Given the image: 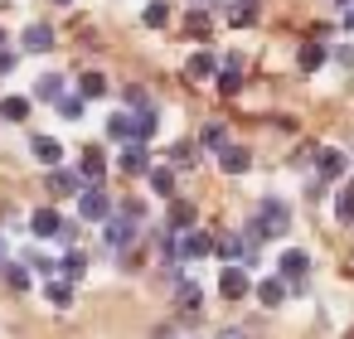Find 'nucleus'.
<instances>
[{"label":"nucleus","mask_w":354,"mask_h":339,"mask_svg":"<svg viewBox=\"0 0 354 339\" xmlns=\"http://www.w3.org/2000/svg\"><path fill=\"white\" fill-rule=\"evenodd\" d=\"M286 228H291V209H286L281 199H262V204H257V218L248 223L243 238L257 247V242H267V238H281Z\"/></svg>","instance_id":"f257e3e1"},{"label":"nucleus","mask_w":354,"mask_h":339,"mask_svg":"<svg viewBox=\"0 0 354 339\" xmlns=\"http://www.w3.org/2000/svg\"><path fill=\"white\" fill-rule=\"evenodd\" d=\"M136 238H141V218L117 213V209H112V218H102V242H107L112 252H127Z\"/></svg>","instance_id":"f03ea898"},{"label":"nucleus","mask_w":354,"mask_h":339,"mask_svg":"<svg viewBox=\"0 0 354 339\" xmlns=\"http://www.w3.org/2000/svg\"><path fill=\"white\" fill-rule=\"evenodd\" d=\"M209 252H214V238H209L204 228H185V233H175V257L199 262V257H209Z\"/></svg>","instance_id":"7ed1b4c3"},{"label":"nucleus","mask_w":354,"mask_h":339,"mask_svg":"<svg viewBox=\"0 0 354 339\" xmlns=\"http://www.w3.org/2000/svg\"><path fill=\"white\" fill-rule=\"evenodd\" d=\"M78 213H83L88 223H102V218H112V199H107V189H102V184H88V189L78 194Z\"/></svg>","instance_id":"20e7f679"},{"label":"nucleus","mask_w":354,"mask_h":339,"mask_svg":"<svg viewBox=\"0 0 354 339\" xmlns=\"http://www.w3.org/2000/svg\"><path fill=\"white\" fill-rule=\"evenodd\" d=\"M248 291H252V281H248L243 262H223V276H218V296H223V300H243Z\"/></svg>","instance_id":"39448f33"},{"label":"nucleus","mask_w":354,"mask_h":339,"mask_svg":"<svg viewBox=\"0 0 354 339\" xmlns=\"http://www.w3.org/2000/svg\"><path fill=\"white\" fill-rule=\"evenodd\" d=\"M117 165H122V175H151V151H146V141H127L122 146V155H117Z\"/></svg>","instance_id":"423d86ee"},{"label":"nucleus","mask_w":354,"mask_h":339,"mask_svg":"<svg viewBox=\"0 0 354 339\" xmlns=\"http://www.w3.org/2000/svg\"><path fill=\"white\" fill-rule=\"evenodd\" d=\"M306 271H310V257H306L301 247H286V252L277 257V276H281V281L301 286V281H306Z\"/></svg>","instance_id":"0eeeda50"},{"label":"nucleus","mask_w":354,"mask_h":339,"mask_svg":"<svg viewBox=\"0 0 354 339\" xmlns=\"http://www.w3.org/2000/svg\"><path fill=\"white\" fill-rule=\"evenodd\" d=\"M349 170V155L344 151H335V146H325V151H315V175H320V184H330V180H339Z\"/></svg>","instance_id":"6e6552de"},{"label":"nucleus","mask_w":354,"mask_h":339,"mask_svg":"<svg viewBox=\"0 0 354 339\" xmlns=\"http://www.w3.org/2000/svg\"><path fill=\"white\" fill-rule=\"evenodd\" d=\"M88 189V180H83V170H49V194H83Z\"/></svg>","instance_id":"1a4fd4ad"},{"label":"nucleus","mask_w":354,"mask_h":339,"mask_svg":"<svg viewBox=\"0 0 354 339\" xmlns=\"http://www.w3.org/2000/svg\"><path fill=\"white\" fill-rule=\"evenodd\" d=\"M30 233L35 238H59L64 233V213L59 209H35L30 213Z\"/></svg>","instance_id":"9d476101"},{"label":"nucleus","mask_w":354,"mask_h":339,"mask_svg":"<svg viewBox=\"0 0 354 339\" xmlns=\"http://www.w3.org/2000/svg\"><path fill=\"white\" fill-rule=\"evenodd\" d=\"M156 126H160V117H156V107H151V102L131 112V141H151V136H156Z\"/></svg>","instance_id":"9b49d317"},{"label":"nucleus","mask_w":354,"mask_h":339,"mask_svg":"<svg viewBox=\"0 0 354 339\" xmlns=\"http://www.w3.org/2000/svg\"><path fill=\"white\" fill-rule=\"evenodd\" d=\"M218 165H223V175H248L252 155H248L243 146H223V151H218Z\"/></svg>","instance_id":"f8f14e48"},{"label":"nucleus","mask_w":354,"mask_h":339,"mask_svg":"<svg viewBox=\"0 0 354 339\" xmlns=\"http://www.w3.org/2000/svg\"><path fill=\"white\" fill-rule=\"evenodd\" d=\"M257 300H262L267 310H277V305L286 300V281H281V276H262V281H257Z\"/></svg>","instance_id":"ddd939ff"},{"label":"nucleus","mask_w":354,"mask_h":339,"mask_svg":"<svg viewBox=\"0 0 354 339\" xmlns=\"http://www.w3.org/2000/svg\"><path fill=\"white\" fill-rule=\"evenodd\" d=\"M30 151H35V160H44L49 170H54V165L64 160V146H59L54 136H35V141H30Z\"/></svg>","instance_id":"4468645a"},{"label":"nucleus","mask_w":354,"mask_h":339,"mask_svg":"<svg viewBox=\"0 0 354 339\" xmlns=\"http://www.w3.org/2000/svg\"><path fill=\"white\" fill-rule=\"evenodd\" d=\"M25 49H30V54H49V49H54V30H49V25H30V30H25Z\"/></svg>","instance_id":"2eb2a0df"},{"label":"nucleus","mask_w":354,"mask_h":339,"mask_svg":"<svg viewBox=\"0 0 354 339\" xmlns=\"http://www.w3.org/2000/svg\"><path fill=\"white\" fill-rule=\"evenodd\" d=\"M330 54H325V44L320 39H310V44H301V54H296V64H301V73H315L320 64H325Z\"/></svg>","instance_id":"dca6fc26"},{"label":"nucleus","mask_w":354,"mask_h":339,"mask_svg":"<svg viewBox=\"0 0 354 339\" xmlns=\"http://www.w3.org/2000/svg\"><path fill=\"white\" fill-rule=\"evenodd\" d=\"M146 180H151V189H156L160 199H175V170H170V165H151Z\"/></svg>","instance_id":"f3484780"},{"label":"nucleus","mask_w":354,"mask_h":339,"mask_svg":"<svg viewBox=\"0 0 354 339\" xmlns=\"http://www.w3.org/2000/svg\"><path fill=\"white\" fill-rule=\"evenodd\" d=\"M83 112H88V97L83 93H64L59 97V117L64 122H83Z\"/></svg>","instance_id":"a211bd4d"},{"label":"nucleus","mask_w":354,"mask_h":339,"mask_svg":"<svg viewBox=\"0 0 354 339\" xmlns=\"http://www.w3.org/2000/svg\"><path fill=\"white\" fill-rule=\"evenodd\" d=\"M78 170H83V180H88V184H102V175H107V155H102V151H88Z\"/></svg>","instance_id":"6ab92c4d"},{"label":"nucleus","mask_w":354,"mask_h":339,"mask_svg":"<svg viewBox=\"0 0 354 339\" xmlns=\"http://www.w3.org/2000/svg\"><path fill=\"white\" fill-rule=\"evenodd\" d=\"M238 68H243V59H228V68L218 73V93H223V97H233V93L243 88V73H238Z\"/></svg>","instance_id":"aec40b11"},{"label":"nucleus","mask_w":354,"mask_h":339,"mask_svg":"<svg viewBox=\"0 0 354 339\" xmlns=\"http://www.w3.org/2000/svg\"><path fill=\"white\" fill-rule=\"evenodd\" d=\"M185 228H194V204L175 199L170 204V233H185Z\"/></svg>","instance_id":"412c9836"},{"label":"nucleus","mask_w":354,"mask_h":339,"mask_svg":"<svg viewBox=\"0 0 354 339\" xmlns=\"http://www.w3.org/2000/svg\"><path fill=\"white\" fill-rule=\"evenodd\" d=\"M107 136L127 146V141H131V112H112V117H107Z\"/></svg>","instance_id":"4be33fe9"},{"label":"nucleus","mask_w":354,"mask_h":339,"mask_svg":"<svg viewBox=\"0 0 354 339\" xmlns=\"http://www.w3.org/2000/svg\"><path fill=\"white\" fill-rule=\"evenodd\" d=\"M83 271H88V257H83V252H64V262H59V276H64V281H78Z\"/></svg>","instance_id":"5701e85b"},{"label":"nucleus","mask_w":354,"mask_h":339,"mask_svg":"<svg viewBox=\"0 0 354 339\" xmlns=\"http://www.w3.org/2000/svg\"><path fill=\"white\" fill-rule=\"evenodd\" d=\"M44 296H49V305L68 310V305H73V281H49V286H44Z\"/></svg>","instance_id":"b1692460"},{"label":"nucleus","mask_w":354,"mask_h":339,"mask_svg":"<svg viewBox=\"0 0 354 339\" xmlns=\"http://www.w3.org/2000/svg\"><path fill=\"white\" fill-rule=\"evenodd\" d=\"M30 117V97H6L0 102V122H25Z\"/></svg>","instance_id":"393cba45"},{"label":"nucleus","mask_w":354,"mask_h":339,"mask_svg":"<svg viewBox=\"0 0 354 339\" xmlns=\"http://www.w3.org/2000/svg\"><path fill=\"white\" fill-rule=\"evenodd\" d=\"M185 73H189V78H214L218 64H214V54H194V59L185 64Z\"/></svg>","instance_id":"a878e982"},{"label":"nucleus","mask_w":354,"mask_h":339,"mask_svg":"<svg viewBox=\"0 0 354 339\" xmlns=\"http://www.w3.org/2000/svg\"><path fill=\"white\" fill-rule=\"evenodd\" d=\"M35 97L59 102V97H64V78H59V73H44V78H39V88H35Z\"/></svg>","instance_id":"bb28decb"},{"label":"nucleus","mask_w":354,"mask_h":339,"mask_svg":"<svg viewBox=\"0 0 354 339\" xmlns=\"http://www.w3.org/2000/svg\"><path fill=\"white\" fill-rule=\"evenodd\" d=\"M199 146H204V151H223V146H228L223 122H209V126H204V136H199Z\"/></svg>","instance_id":"cd10ccee"},{"label":"nucleus","mask_w":354,"mask_h":339,"mask_svg":"<svg viewBox=\"0 0 354 339\" xmlns=\"http://www.w3.org/2000/svg\"><path fill=\"white\" fill-rule=\"evenodd\" d=\"M6 281H10V291H30L35 286L30 267H20V262H6Z\"/></svg>","instance_id":"c85d7f7f"},{"label":"nucleus","mask_w":354,"mask_h":339,"mask_svg":"<svg viewBox=\"0 0 354 339\" xmlns=\"http://www.w3.org/2000/svg\"><path fill=\"white\" fill-rule=\"evenodd\" d=\"M335 218H339V223H354V180L339 189V199H335Z\"/></svg>","instance_id":"c756f323"},{"label":"nucleus","mask_w":354,"mask_h":339,"mask_svg":"<svg viewBox=\"0 0 354 339\" xmlns=\"http://www.w3.org/2000/svg\"><path fill=\"white\" fill-rule=\"evenodd\" d=\"M151 30H165L170 25V6H165V0H151V6H146V15H141Z\"/></svg>","instance_id":"7c9ffc66"},{"label":"nucleus","mask_w":354,"mask_h":339,"mask_svg":"<svg viewBox=\"0 0 354 339\" xmlns=\"http://www.w3.org/2000/svg\"><path fill=\"white\" fill-rule=\"evenodd\" d=\"M78 93H83V97H102V93H107V78H102V73H83V78H78Z\"/></svg>","instance_id":"2f4dec72"},{"label":"nucleus","mask_w":354,"mask_h":339,"mask_svg":"<svg viewBox=\"0 0 354 339\" xmlns=\"http://www.w3.org/2000/svg\"><path fill=\"white\" fill-rule=\"evenodd\" d=\"M175 300H180L185 310H199V286H194V281H175Z\"/></svg>","instance_id":"473e14b6"},{"label":"nucleus","mask_w":354,"mask_h":339,"mask_svg":"<svg viewBox=\"0 0 354 339\" xmlns=\"http://www.w3.org/2000/svg\"><path fill=\"white\" fill-rule=\"evenodd\" d=\"M228 20H233V25H252V20H257V6H252V0H238V6L228 10Z\"/></svg>","instance_id":"72a5a7b5"},{"label":"nucleus","mask_w":354,"mask_h":339,"mask_svg":"<svg viewBox=\"0 0 354 339\" xmlns=\"http://www.w3.org/2000/svg\"><path fill=\"white\" fill-rule=\"evenodd\" d=\"M185 30H189L194 39H204V35H209V15H204V10H189V15H185Z\"/></svg>","instance_id":"f704fd0d"},{"label":"nucleus","mask_w":354,"mask_h":339,"mask_svg":"<svg viewBox=\"0 0 354 339\" xmlns=\"http://www.w3.org/2000/svg\"><path fill=\"white\" fill-rule=\"evenodd\" d=\"M170 160H175V165H194V146H189V141L170 146Z\"/></svg>","instance_id":"c9c22d12"},{"label":"nucleus","mask_w":354,"mask_h":339,"mask_svg":"<svg viewBox=\"0 0 354 339\" xmlns=\"http://www.w3.org/2000/svg\"><path fill=\"white\" fill-rule=\"evenodd\" d=\"M344 30H349V35H354V6H349V10H344Z\"/></svg>","instance_id":"e433bc0d"},{"label":"nucleus","mask_w":354,"mask_h":339,"mask_svg":"<svg viewBox=\"0 0 354 339\" xmlns=\"http://www.w3.org/2000/svg\"><path fill=\"white\" fill-rule=\"evenodd\" d=\"M218 339H248V334H243V329H223Z\"/></svg>","instance_id":"4c0bfd02"},{"label":"nucleus","mask_w":354,"mask_h":339,"mask_svg":"<svg viewBox=\"0 0 354 339\" xmlns=\"http://www.w3.org/2000/svg\"><path fill=\"white\" fill-rule=\"evenodd\" d=\"M335 6H344V10H349V6H354V0H335Z\"/></svg>","instance_id":"58836bf2"},{"label":"nucleus","mask_w":354,"mask_h":339,"mask_svg":"<svg viewBox=\"0 0 354 339\" xmlns=\"http://www.w3.org/2000/svg\"><path fill=\"white\" fill-rule=\"evenodd\" d=\"M0 257H6V238H0Z\"/></svg>","instance_id":"ea45409f"},{"label":"nucleus","mask_w":354,"mask_h":339,"mask_svg":"<svg viewBox=\"0 0 354 339\" xmlns=\"http://www.w3.org/2000/svg\"><path fill=\"white\" fill-rule=\"evenodd\" d=\"M0 49H6V30H0Z\"/></svg>","instance_id":"a19ab883"},{"label":"nucleus","mask_w":354,"mask_h":339,"mask_svg":"<svg viewBox=\"0 0 354 339\" xmlns=\"http://www.w3.org/2000/svg\"><path fill=\"white\" fill-rule=\"evenodd\" d=\"M59 6H68V0H59Z\"/></svg>","instance_id":"79ce46f5"}]
</instances>
